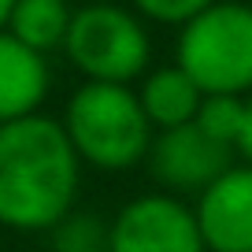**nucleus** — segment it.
<instances>
[{
    "label": "nucleus",
    "mask_w": 252,
    "mask_h": 252,
    "mask_svg": "<svg viewBox=\"0 0 252 252\" xmlns=\"http://www.w3.org/2000/svg\"><path fill=\"white\" fill-rule=\"evenodd\" d=\"M82 159L60 119L26 115L0 126V222L23 234L52 230L78 197Z\"/></svg>",
    "instance_id": "1"
},
{
    "label": "nucleus",
    "mask_w": 252,
    "mask_h": 252,
    "mask_svg": "<svg viewBox=\"0 0 252 252\" xmlns=\"http://www.w3.org/2000/svg\"><path fill=\"white\" fill-rule=\"evenodd\" d=\"M63 130L82 163L100 171H126L141 163L152 145V123L137 93L108 82H86L71 96Z\"/></svg>",
    "instance_id": "2"
},
{
    "label": "nucleus",
    "mask_w": 252,
    "mask_h": 252,
    "mask_svg": "<svg viewBox=\"0 0 252 252\" xmlns=\"http://www.w3.org/2000/svg\"><path fill=\"white\" fill-rule=\"evenodd\" d=\"M178 67L204 96H245L252 89V8L215 0L178 37Z\"/></svg>",
    "instance_id": "3"
},
{
    "label": "nucleus",
    "mask_w": 252,
    "mask_h": 252,
    "mask_svg": "<svg viewBox=\"0 0 252 252\" xmlns=\"http://www.w3.org/2000/svg\"><path fill=\"white\" fill-rule=\"evenodd\" d=\"M63 48L89 82L126 86L149 67V33L130 11L115 4H93L74 11Z\"/></svg>",
    "instance_id": "4"
},
{
    "label": "nucleus",
    "mask_w": 252,
    "mask_h": 252,
    "mask_svg": "<svg viewBox=\"0 0 252 252\" xmlns=\"http://www.w3.org/2000/svg\"><path fill=\"white\" fill-rule=\"evenodd\" d=\"M111 252H208L197 215L171 193L134 197L111 219Z\"/></svg>",
    "instance_id": "5"
},
{
    "label": "nucleus",
    "mask_w": 252,
    "mask_h": 252,
    "mask_svg": "<svg viewBox=\"0 0 252 252\" xmlns=\"http://www.w3.org/2000/svg\"><path fill=\"white\" fill-rule=\"evenodd\" d=\"M149 171L159 186L174 193H204L208 186L222 178L234 167V149L212 141L197 123L174 126V130H159L149 145Z\"/></svg>",
    "instance_id": "6"
},
{
    "label": "nucleus",
    "mask_w": 252,
    "mask_h": 252,
    "mask_svg": "<svg viewBox=\"0 0 252 252\" xmlns=\"http://www.w3.org/2000/svg\"><path fill=\"white\" fill-rule=\"evenodd\" d=\"M193 215L208 252H252V167H230L197 197Z\"/></svg>",
    "instance_id": "7"
},
{
    "label": "nucleus",
    "mask_w": 252,
    "mask_h": 252,
    "mask_svg": "<svg viewBox=\"0 0 252 252\" xmlns=\"http://www.w3.org/2000/svg\"><path fill=\"white\" fill-rule=\"evenodd\" d=\"M45 96H48L45 56L0 30V126L37 115Z\"/></svg>",
    "instance_id": "8"
},
{
    "label": "nucleus",
    "mask_w": 252,
    "mask_h": 252,
    "mask_svg": "<svg viewBox=\"0 0 252 252\" xmlns=\"http://www.w3.org/2000/svg\"><path fill=\"white\" fill-rule=\"evenodd\" d=\"M137 100H141L152 130H174V126H186V123L197 119L204 93H200L197 82L174 63V67H159V71H152L149 78H145Z\"/></svg>",
    "instance_id": "9"
},
{
    "label": "nucleus",
    "mask_w": 252,
    "mask_h": 252,
    "mask_svg": "<svg viewBox=\"0 0 252 252\" xmlns=\"http://www.w3.org/2000/svg\"><path fill=\"white\" fill-rule=\"evenodd\" d=\"M67 26H71L67 0H15L11 19H8L11 37L41 56L67 41Z\"/></svg>",
    "instance_id": "10"
},
{
    "label": "nucleus",
    "mask_w": 252,
    "mask_h": 252,
    "mask_svg": "<svg viewBox=\"0 0 252 252\" xmlns=\"http://www.w3.org/2000/svg\"><path fill=\"white\" fill-rule=\"evenodd\" d=\"M48 252H111V222L93 215H67L48 230Z\"/></svg>",
    "instance_id": "11"
},
{
    "label": "nucleus",
    "mask_w": 252,
    "mask_h": 252,
    "mask_svg": "<svg viewBox=\"0 0 252 252\" xmlns=\"http://www.w3.org/2000/svg\"><path fill=\"white\" fill-rule=\"evenodd\" d=\"M193 123H197L212 141H219V145H226V149L237 152L241 126H245V96H226V93L204 96Z\"/></svg>",
    "instance_id": "12"
},
{
    "label": "nucleus",
    "mask_w": 252,
    "mask_h": 252,
    "mask_svg": "<svg viewBox=\"0 0 252 252\" xmlns=\"http://www.w3.org/2000/svg\"><path fill=\"white\" fill-rule=\"evenodd\" d=\"M137 11H145L149 19L156 23H174V26H186L189 19H197L200 11H208L215 0H134Z\"/></svg>",
    "instance_id": "13"
},
{
    "label": "nucleus",
    "mask_w": 252,
    "mask_h": 252,
    "mask_svg": "<svg viewBox=\"0 0 252 252\" xmlns=\"http://www.w3.org/2000/svg\"><path fill=\"white\" fill-rule=\"evenodd\" d=\"M237 152L249 159L252 167V100H245V126H241V141H237Z\"/></svg>",
    "instance_id": "14"
},
{
    "label": "nucleus",
    "mask_w": 252,
    "mask_h": 252,
    "mask_svg": "<svg viewBox=\"0 0 252 252\" xmlns=\"http://www.w3.org/2000/svg\"><path fill=\"white\" fill-rule=\"evenodd\" d=\"M11 8H15V0H0V30L8 26V19H11Z\"/></svg>",
    "instance_id": "15"
}]
</instances>
